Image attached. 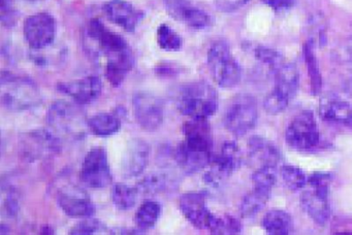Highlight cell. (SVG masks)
<instances>
[{
    "label": "cell",
    "instance_id": "1",
    "mask_svg": "<svg viewBox=\"0 0 352 235\" xmlns=\"http://www.w3.org/2000/svg\"><path fill=\"white\" fill-rule=\"evenodd\" d=\"M184 140L177 146L175 159L186 173L207 168L213 159V135L209 120L190 119L183 125Z\"/></svg>",
    "mask_w": 352,
    "mask_h": 235
},
{
    "label": "cell",
    "instance_id": "2",
    "mask_svg": "<svg viewBox=\"0 0 352 235\" xmlns=\"http://www.w3.org/2000/svg\"><path fill=\"white\" fill-rule=\"evenodd\" d=\"M81 105L67 101H55L47 113L48 130L63 140H79L84 138L87 132V120Z\"/></svg>",
    "mask_w": 352,
    "mask_h": 235
},
{
    "label": "cell",
    "instance_id": "3",
    "mask_svg": "<svg viewBox=\"0 0 352 235\" xmlns=\"http://www.w3.org/2000/svg\"><path fill=\"white\" fill-rule=\"evenodd\" d=\"M177 107L190 119L209 120L218 109V94L213 86L204 80L188 82L181 87Z\"/></svg>",
    "mask_w": 352,
    "mask_h": 235
},
{
    "label": "cell",
    "instance_id": "4",
    "mask_svg": "<svg viewBox=\"0 0 352 235\" xmlns=\"http://www.w3.org/2000/svg\"><path fill=\"white\" fill-rule=\"evenodd\" d=\"M38 85L28 76H16L10 71L1 74V103L10 111L34 109L42 102Z\"/></svg>",
    "mask_w": 352,
    "mask_h": 235
},
{
    "label": "cell",
    "instance_id": "5",
    "mask_svg": "<svg viewBox=\"0 0 352 235\" xmlns=\"http://www.w3.org/2000/svg\"><path fill=\"white\" fill-rule=\"evenodd\" d=\"M331 175L327 172H314L308 177L310 189L302 192L300 205L315 224H327L331 218L329 185Z\"/></svg>",
    "mask_w": 352,
    "mask_h": 235
},
{
    "label": "cell",
    "instance_id": "6",
    "mask_svg": "<svg viewBox=\"0 0 352 235\" xmlns=\"http://www.w3.org/2000/svg\"><path fill=\"white\" fill-rule=\"evenodd\" d=\"M207 62L210 74L218 86L226 89L238 86L242 78V69L226 41L212 43L208 51Z\"/></svg>",
    "mask_w": 352,
    "mask_h": 235
},
{
    "label": "cell",
    "instance_id": "7",
    "mask_svg": "<svg viewBox=\"0 0 352 235\" xmlns=\"http://www.w3.org/2000/svg\"><path fill=\"white\" fill-rule=\"evenodd\" d=\"M258 120L257 101L252 95L241 93L230 101L224 113L223 123L226 129L236 136L250 132Z\"/></svg>",
    "mask_w": 352,
    "mask_h": 235
},
{
    "label": "cell",
    "instance_id": "8",
    "mask_svg": "<svg viewBox=\"0 0 352 235\" xmlns=\"http://www.w3.org/2000/svg\"><path fill=\"white\" fill-rule=\"evenodd\" d=\"M241 164L242 153L238 144L234 142H226L219 154L214 155L207 167L208 170L204 175V181L212 187H219L240 168Z\"/></svg>",
    "mask_w": 352,
    "mask_h": 235
},
{
    "label": "cell",
    "instance_id": "9",
    "mask_svg": "<svg viewBox=\"0 0 352 235\" xmlns=\"http://www.w3.org/2000/svg\"><path fill=\"white\" fill-rule=\"evenodd\" d=\"M285 139L294 150H310L316 148L320 134L314 113L310 111L298 113L286 128Z\"/></svg>",
    "mask_w": 352,
    "mask_h": 235
},
{
    "label": "cell",
    "instance_id": "10",
    "mask_svg": "<svg viewBox=\"0 0 352 235\" xmlns=\"http://www.w3.org/2000/svg\"><path fill=\"white\" fill-rule=\"evenodd\" d=\"M81 181L92 189H104L112 183L108 154L102 146L91 148L82 163Z\"/></svg>",
    "mask_w": 352,
    "mask_h": 235
},
{
    "label": "cell",
    "instance_id": "11",
    "mask_svg": "<svg viewBox=\"0 0 352 235\" xmlns=\"http://www.w3.org/2000/svg\"><path fill=\"white\" fill-rule=\"evenodd\" d=\"M23 33L30 49L36 51L46 49L56 38V20L49 12L32 14L24 22Z\"/></svg>",
    "mask_w": 352,
    "mask_h": 235
},
{
    "label": "cell",
    "instance_id": "12",
    "mask_svg": "<svg viewBox=\"0 0 352 235\" xmlns=\"http://www.w3.org/2000/svg\"><path fill=\"white\" fill-rule=\"evenodd\" d=\"M61 144L63 142L48 129L34 130L23 134L20 142V150L24 159L34 162L58 154L61 150Z\"/></svg>",
    "mask_w": 352,
    "mask_h": 235
},
{
    "label": "cell",
    "instance_id": "13",
    "mask_svg": "<svg viewBox=\"0 0 352 235\" xmlns=\"http://www.w3.org/2000/svg\"><path fill=\"white\" fill-rule=\"evenodd\" d=\"M179 206L183 216L192 226L199 230H209L211 232L218 216L208 208L205 194L201 192L183 194L179 200Z\"/></svg>",
    "mask_w": 352,
    "mask_h": 235
},
{
    "label": "cell",
    "instance_id": "14",
    "mask_svg": "<svg viewBox=\"0 0 352 235\" xmlns=\"http://www.w3.org/2000/svg\"><path fill=\"white\" fill-rule=\"evenodd\" d=\"M86 33L96 43L100 53L104 54L108 59L118 57L131 51V47L124 37L107 28L100 19L94 18L89 21Z\"/></svg>",
    "mask_w": 352,
    "mask_h": 235
},
{
    "label": "cell",
    "instance_id": "15",
    "mask_svg": "<svg viewBox=\"0 0 352 235\" xmlns=\"http://www.w3.org/2000/svg\"><path fill=\"white\" fill-rule=\"evenodd\" d=\"M133 111L138 124L147 131L160 129L164 123V109L162 100L148 92H139L133 96Z\"/></svg>",
    "mask_w": 352,
    "mask_h": 235
},
{
    "label": "cell",
    "instance_id": "16",
    "mask_svg": "<svg viewBox=\"0 0 352 235\" xmlns=\"http://www.w3.org/2000/svg\"><path fill=\"white\" fill-rule=\"evenodd\" d=\"M56 201L60 210L69 218H91L96 208L89 196L75 186H67L58 190Z\"/></svg>",
    "mask_w": 352,
    "mask_h": 235
},
{
    "label": "cell",
    "instance_id": "17",
    "mask_svg": "<svg viewBox=\"0 0 352 235\" xmlns=\"http://www.w3.org/2000/svg\"><path fill=\"white\" fill-rule=\"evenodd\" d=\"M168 14L197 30L209 28L213 24L211 14L197 8L190 0H164Z\"/></svg>",
    "mask_w": 352,
    "mask_h": 235
},
{
    "label": "cell",
    "instance_id": "18",
    "mask_svg": "<svg viewBox=\"0 0 352 235\" xmlns=\"http://www.w3.org/2000/svg\"><path fill=\"white\" fill-rule=\"evenodd\" d=\"M102 12L111 22L131 33L145 18V12L127 0H109L102 5Z\"/></svg>",
    "mask_w": 352,
    "mask_h": 235
},
{
    "label": "cell",
    "instance_id": "19",
    "mask_svg": "<svg viewBox=\"0 0 352 235\" xmlns=\"http://www.w3.org/2000/svg\"><path fill=\"white\" fill-rule=\"evenodd\" d=\"M57 90L73 99L74 102L80 105L94 102L102 94V82L100 76H89L73 82H60Z\"/></svg>",
    "mask_w": 352,
    "mask_h": 235
},
{
    "label": "cell",
    "instance_id": "20",
    "mask_svg": "<svg viewBox=\"0 0 352 235\" xmlns=\"http://www.w3.org/2000/svg\"><path fill=\"white\" fill-rule=\"evenodd\" d=\"M151 146L143 139H133L122 159V173L125 177H135L145 171L149 162Z\"/></svg>",
    "mask_w": 352,
    "mask_h": 235
},
{
    "label": "cell",
    "instance_id": "21",
    "mask_svg": "<svg viewBox=\"0 0 352 235\" xmlns=\"http://www.w3.org/2000/svg\"><path fill=\"white\" fill-rule=\"evenodd\" d=\"M247 148H248L249 159L251 162L255 163L257 167L277 166L278 163L281 160V153L279 148L271 140L263 136H251Z\"/></svg>",
    "mask_w": 352,
    "mask_h": 235
},
{
    "label": "cell",
    "instance_id": "22",
    "mask_svg": "<svg viewBox=\"0 0 352 235\" xmlns=\"http://www.w3.org/2000/svg\"><path fill=\"white\" fill-rule=\"evenodd\" d=\"M275 86L274 89L285 95L292 100L296 96L300 86V74L296 64L284 61L273 71Z\"/></svg>",
    "mask_w": 352,
    "mask_h": 235
},
{
    "label": "cell",
    "instance_id": "23",
    "mask_svg": "<svg viewBox=\"0 0 352 235\" xmlns=\"http://www.w3.org/2000/svg\"><path fill=\"white\" fill-rule=\"evenodd\" d=\"M133 66H135V57L131 49L118 57L107 60L104 76L109 82L117 88L123 84L129 72L133 70Z\"/></svg>",
    "mask_w": 352,
    "mask_h": 235
},
{
    "label": "cell",
    "instance_id": "24",
    "mask_svg": "<svg viewBox=\"0 0 352 235\" xmlns=\"http://www.w3.org/2000/svg\"><path fill=\"white\" fill-rule=\"evenodd\" d=\"M321 119L331 123L352 125V105L340 98L325 99L319 109Z\"/></svg>",
    "mask_w": 352,
    "mask_h": 235
},
{
    "label": "cell",
    "instance_id": "25",
    "mask_svg": "<svg viewBox=\"0 0 352 235\" xmlns=\"http://www.w3.org/2000/svg\"><path fill=\"white\" fill-rule=\"evenodd\" d=\"M88 129L92 134L102 137L114 135L120 131L121 120L114 113H100L87 120Z\"/></svg>",
    "mask_w": 352,
    "mask_h": 235
},
{
    "label": "cell",
    "instance_id": "26",
    "mask_svg": "<svg viewBox=\"0 0 352 235\" xmlns=\"http://www.w3.org/2000/svg\"><path fill=\"white\" fill-rule=\"evenodd\" d=\"M263 228L267 234L272 235H287L294 229V221L292 216L283 210H269L263 216Z\"/></svg>",
    "mask_w": 352,
    "mask_h": 235
},
{
    "label": "cell",
    "instance_id": "27",
    "mask_svg": "<svg viewBox=\"0 0 352 235\" xmlns=\"http://www.w3.org/2000/svg\"><path fill=\"white\" fill-rule=\"evenodd\" d=\"M272 191L259 188H253L242 199L240 204V214L243 218H252L258 214L269 202Z\"/></svg>",
    "mask_w": 352,
    "mask_h": 235
},
{
    "label": "cell",
    "instance_id": "28",
    "mask_svg": "<svg viewBox=\"0 0 352 235\" xmlns=\"http://www.w3.org/2000/svg\"><path fill=\"white\" fill-rule=\"evenodd\" d=\"M302 55H304L305 64H306L309 80H310L311 91L314 95L319 94L322 89V76H321L320 68L315 54V45L311 41L305 43L302 47Z\"/></svg>",
    "mask_w": 352,
    "mask_h": 235
},
{
    "label": "cell",
    "instance_id": "29",
    "mask_svg": "<svg viewBox=\"0 0 352 235\" xmlns=\"http://www.w3.org/2000/svg\"><path fill=\"white\" fill-rule=\"evenodd\" d=\"M162 214V205L156 200H146L135 212V221L142 231L149 230L157 224Z\"/></svg>",
    "mask_w": 352,
    "mask_h": 235
},
{
    "label": "cell",
    "instance_id": "30",
    "mask_svg": "<svg viewBox=\"0 0 352 235\" xmlns=\"http://www.w3.org/2000/svg\"><path fill=\"white\" fill-rule=\"evenodd\" d=\"M139 194V188L119 183L112 188L111 198L115 208L120 210H129L137 204Z\"/></svg>",
    "mask_w": 352,
    "mask_h": 235
},
{
    "label": "cell",
    "instance_id": "31",
    "mask_svg": "<svg viewBox=\"0 0 352 235\" xmlns=\"http://www.w3.org/2000/svg\"><path fill=\"white\" fill-rule=\"evenodd\" d=\"M174 183L166 173L153 172L147 175L137 187L139 188L140 193L158 194L172 189Z\"/></svg>",
    "mask_w": 352,
    "mask_h": 235
},
{
    "label": "cell",
    "instance_id": "32",
    "mask_svg": "<svg viewBox=\"0 0 352 235\" xmlns=\"http://www.w3.org/2000/svg\"><path fill=\"white\" fill-rule=\"evenodd\" d=\"M156 38L160 49L166 52H178L182 49L183 39L168 25L162 24L156 31Z\"/></svg>",
    "mask_w": 352,
    "mask_h": 235
},
{
    "label": "cell",
    "instance_id": "33",
    "mask_svg": "<svg viewBox=\"0 0 352 235\" xmlns=\"http://www.w3.org/2000/svg\"><path fill=\"white\" fill-rule=\"evenodd\" d=\"M280 173L286 187L292 191L304 189L308 183V177L306 173L294 165H283L280 169Z\"/></svg>",
    "mask_w": 352,
    "mask_h": 235
},
{
    "label": "cell",
    "instance_id": "34",
    "mask_svg": "<svg viewBox=\"0 0 352 235\" xmlns=\"http://www.w3.org/2000/svg\"><path fill=\"white\" fill-rule=\"evenodd\" d=\"M252 181L255 188L272 191L277 183L276 166L257 167L253 172Z\"/></svg>",
    "mask_w": 352,
    "mask_h": 235
},
{
    "label": "cell",
    "instance_id": "35",
    "mask_svg": "<svg viewBox=\"0 0 352 235\" xmlns=\"http://www.w3.org/2000/svg\"><path fill=\"white\" fill-rule=\"evenodd\" d=\"M254 56L261 64L267 66L272 71L285 61V58L279 51L265 45H258L255 47Z\"/></svg>",
    "mask_w": 352,
    "mask_h": 235
},
{
    "label": "cell",
    "instance_id": "36",
    "mask_svg": "<svg viewBox=\"0 0 352 235\" xmlns=\"http://www.w3.org/2000/svg\"><path fill=\"white\" fill-rule=\"evenodd\" d=\"M289 102L290 99L288 97L273 88V90L265 97L263 109L267 113L278 115L287 109Z\"/></svg>",
    "mask_w": 352,
    "mask_h": 235
},
{
    "label": "cell",
    "instance_id": "37",
    "mask_svg": "<svg viewBox=\"0 0 352 235\" xmlns=\"http://www.w3.org/2000/svg\"><path fill=\"white\" fill-rule=\"evenodd\" d=\"M108 231L109 229L100 221L96 220V219L86 218L85 220L75 225L69 231V234H102V233H108Z\"/></svg>",
    "mask_w": 352,
    "mask_h": 235
},
{
    "label": "cell",
    "instance_id": "38",
    "mask_svg": "<svg viewBox=\"0 0 352 235\" xmlns=\"http://www.w3.org/2000/svg\"><path fill=\"white\" fill-rule=\"evenodd\" d=\"M242 230L240 221L234 216H218L215 226L212 229L213 234H238Z\"/></svg>",
    "mask_w": 352,
    "mask_h": 235
},
{
    "label": "cell",
    "instance_id": "39",
    "mask_svg": "<svg viewBox=\"0 0 352 235\" xmlns=\"http://www.w3.org/2000/svg\"><path fill=\"white\" fill-rule=\"evenodd\" d=\"M14 2L15 0H1L0 3V16L5 27H13L17 21V12Z\"/></svg>",
    "mask_w": 352,
    "mask_h": 235
},
{
    "label": "cell",
    "instance_id": "40",
    "mask_svg": "<svg viewBox=\"0 0 352 235\" xmlns=\"http://www.w3.org/2000/svg\"><path fill=\"white\" fill-rule=\"evenodd\" d=\"M249 2V0H215L218 10L224 12H236Z\"/></svg>",
    "mask_w": 352,
    "mask_h": 235
},
{
    "label": "cell",
    "instance_id": "41",
    "mask_svg": "<svg viewBox=\"0 0 352 235\" xmlns=\"http://www.w3.org/2000/svg\"><path fill=\"white\" fill-rule=\"evenodd\" d=\"M3 210L10 218L17 216L19 203H18V199H16L15 194L12 192L8 193L7 197L3 199Z\"/></svg>",
    "mask_w": 352,
    "mask_h": 235
},
{
    "label": "cell",
    "instance_id": "42",
    "mask_svg": "<svg viewBox=\"0 0 352 235\" xmlns=\"http://www.w3.org/2000/svg\"><path fill=\"white\" fill-rule=\"evenodd\" d=\"M267 8L275 12H285L294 5V0H261Z\"/></svg>",
    "mask_w": 352,
    "mask_h": 235
},
{
    "label": "cell",
    "instance_id": "43",
    "mask_svg": "<svg viewBox=\"0 0 352 235\" xmlns=\"http://www.w3.org/2000/svg\"><path fill=\"white\" fill-rule=\"evenodd\" d=\"M342 87H343L346 94L352 98V70H350V71L346 74L343 82H342Z\"/></svg>",
    "mask_w": 352,
    "mask_h": 235
},
{
    "label": "cell",
    "instance_id": "44",
    "mask_svg": "<svg viewBox=\"0 0 352 235\" xmlns=\"http://www.w3.org/2000/svg\"><path fill=\"white\" fill-rule=\"evenodd\" d=\"M158 74H160V76H174V74H176V70H175L173 66L166 65V67L164 66H160L158 67Z\"/></svg>",
    "mask_w": 352,
    "mask_h": 235
},
{
    "label": "cell",
    "instance_id": "45",
    "mask_svg": "<svg viewBox=\"0 0 352 235\" xmlns=\"http://www.w3.org/2000/svg\"><path fill=\"white\" fill-rule=\"evenodd\" d=\"M346 53H347L348 59H349L350 61H352V32L349 43H348L347 45V49H346Z\"/></svg>",
    "mask_w": 352,
    "mask_h": 235
},
{
    "label": "cell",
    "instance_id": "46",
    "mask_svg": "<svg viewBox=\"0 0 352 235\" xmlns=\"http://www.w3.org/2000/svg\"><path fill=\"white\" fill-rule=\"evenodd\" d=\"M42 233L44 234V233H46V234H53V230L51 229V227L49 226V225H46V226L43 227L42 228Z\"/></svg>",
    "mask_w": 352,
    "mask_h": 235
},
{
    "label": "cell",
    "instance_id": "47",
    "mask_svg": "<svg viewBox=\"0 0 352 235\" xmlns=\"http://www.w3.org/2000/svg\"><path fill=\"white\" fill-rule=\"evenodd\" d=\"M26 2H30V3H36V2L45 1V0H24Z\"/></svg>",
    "mask_w": 352,
    "mask_h": 235
}]
</instances>
